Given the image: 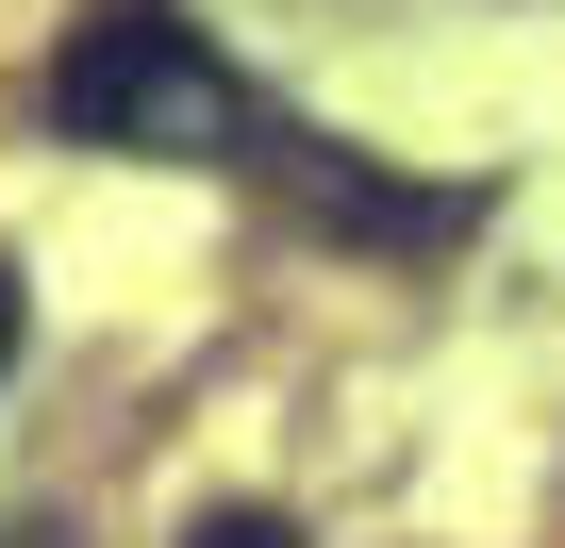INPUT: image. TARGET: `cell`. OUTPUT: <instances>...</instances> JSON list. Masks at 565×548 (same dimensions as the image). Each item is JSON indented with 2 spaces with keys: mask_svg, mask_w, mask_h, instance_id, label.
<instances>
[{
  "mask_svg": "<svg viewBox=\"0 0 565 548\" xmlns=\"http://www.w3.org/2000/svg\"><path fill=\"white\" fill-rule=\"evenodd\" d=\"M51 133L84 150H150V166H216L249 133V84L167 18V0H100V18L51 51Z\"/></svg>",
  "mask_w": 565,
  "mask_h": 548,
  "instance_id": "cell-1",
  "label": "cell"
},
{
  "mask_svg": "<svg viewBox=\"0 0 565 548\" xmlns=\"http://www.w3.org/2000/svg\"><path fill=\"white\" fill-rule=\"evenodd\" d=\"M183 548H300V531H282V515H249V498H233V515H200Z\"/></svg>",
  "mask_w": 565,
  "mask_h": 548,
  "instance_id": "cell-2",
  "label": "cell"
},
{
  "mask_svg": "<svg viewBox=\"0 0 565 548\" xmlns=\"http://www.w3.org/2000/svg\"><path fill=\"white\" fill-rule=\"evenodd\" d=\"M0 366H18V266H0Z\"/></svg>",
  "mask_w": 565,
  "mask_h": 548,
  "instance_id": "cell-3",
  "label": "cell"
}]
</instances>
